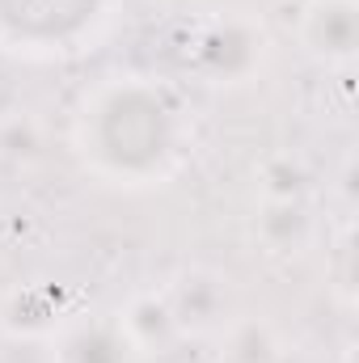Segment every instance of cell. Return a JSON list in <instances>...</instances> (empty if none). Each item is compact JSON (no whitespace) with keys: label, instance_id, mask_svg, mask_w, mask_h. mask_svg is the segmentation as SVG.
<instances>
[{"label":"cell","instance_id":"1","mask_svg":"<svg viewBox=\"0 0 359 363\" xmlns=\"http://www.w3.org/2000/svg\"><path fill=\"white\" fill-rule=\"evenodd\" d=\"M77 144L93 174L118 186H153L182 161V106L140 77H118L93 89L77 118Z\"/></svg>","mask_w":359,"mask_h":363},{"label":"cell","instance_id":"2","mask_svg":"<svg viewBox=\"0 0 359 363\" xmlns=\"http://www.w3.org/2000/svg\"><path fill=\"white\" fill-rule=\"evenodd\" d=\"M267 55V38L263 30L241 17V13H224L199 26L194 43H190V64L207 85H241L263 68Z\"/></svg>","mask_w":359,"mask_h":363},{"label":"cell","instance_id":"3","mask_svg":"<svg viewBox=\"0 0 359 363\" xmlns=\"http://www.w3.org/2000/svg\"><path fill=\"white\" fill-rule=\"evenodd\" d=\"M161 296L170 304L178 334L182 330H194V334L224 330V321H228V287L211 271H182Z\"/></svg>","mask_w":359,"mask_h":363},{"label":"cell","instance_id":"4","mask_svg":"<svg viewBox=\"0 0 359 363\" xmlns=\"http://www.w3.org/2000/svg\"><path fill=\"white\" fill-rule=\"evenodd\" d=\"M300 43L326 64H347L359 47L355 0H309L300 13Z\"/></svg>","mask_w":359,"mask_h":363},{"label":"cell","instance_id":"5","mask_svg":"<svg viewBox=\"0 0 359 363\" xmlns=\"http://www.w3.org/2000/svg\"><path fill=\"white\" fill-rule=\"evenodd\" d=\"M140 351L131 347L127 330L118 317H85V321H72L55 351L51 363H136Z\"/></svg>","mask_w":359,"mask_h":363},{"label":"cell","instance_id":"6","mask_svg":"<svg viewBox=\"0 0 359 363\" xmlns=\"http://www.w3.org/2000/svg\"><path fill=\"white\" fill-rule=\"evenodd\" d=\"M254 237L267 254H300L313 241V216L300 199H267L254 220Z\"/></svg>","mask_w":359,"mask_h":363},{"label":"cell","instance_id":"7","mask_svg":"<svg viewBox=\"0 0 359 363\" xmlns=\"http://www.w3.org/2000/svg\"><path fill=\"white\" fill-rule=\"evenodd\" d=\"M0 321L13 338H38V334H51L64 321V304L51 291L17 287V291H9V300L0 308Z\"/></svg>","mask_w":359,"mask_h":363},{"label":"cell","instance_id":"8","mask_svg":"<svg viewBox=\"0 0 359 363\" xmlns=\"http://www.w3.org/2000/svg\"><path fill=\"white\" fill-rule=\"evenodd\" d=\"M118 321H123V330H127V338H131V347H136L140 355L161 351L170 338H178V325H174L170 304H165L161 291H144V296H136V300L118 313Z\"/></svg>","mask_w":359,"mask_h":363},{"label":"cell","instance_id":"9","mask_svg":"<svg viewBox=\"0 0 359 363\" xmlns=\"http://www.w3.org/2000/svg\"><path fill=\"white\" fill-rule=\"evenodd\" d=\"M279 338L267 321H237L224 330V363H275Z\"/></svg>","mask_w":359,"mask_h":363}]
</instances>
